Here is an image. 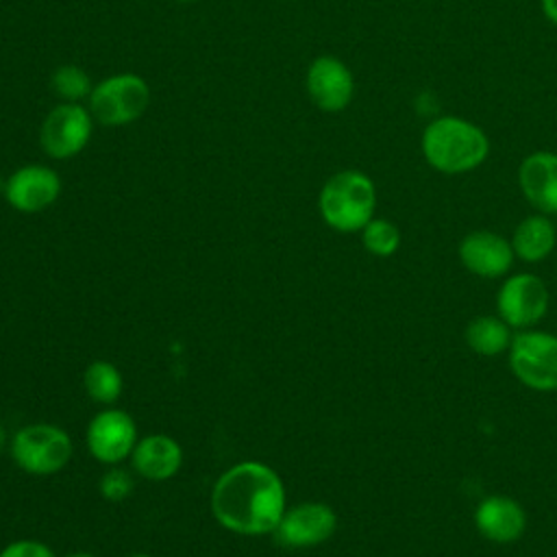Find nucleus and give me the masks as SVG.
<instances>
[{"label": "nucleus", "mask_w": 557, "mask_h": 557, "mask_svg": "<svg viewBox=\"0 0 557 557\" xmlns=\"http://www.w3.org/2000/svg\"><path fill=\"white\" fill-rule=\"evenodd\" d=\"M211 513L226 531L259 537L276 531L285 509V483L263 461H239L224 470L211 487Z\"/></svg>", "instance_id": "nucleus-1"}, {"label": "nucleus", "mask_w": 557, "mask_h": 557, "mask_svg": "<svg viewBox=\"0 0 557 557\" xmlns=\"http://www.w3.org/2000/svg\"><path fill=\"white\" fill-rule=\"evenodd\" d=\"M422 152L435 170L444 174H461L485 161L490 141L472 122L446 115L424 128Z\"/></svg>", "instance_id": "nucleus-2"}, {"label": "nucleus", "mask_w": 557, "mask_h": 557, "mask_svg": "<svg viewBox=\"0 0 557 557\" xmlns=\"http://www.w3.org/2000/svg\"><path fill=\"white\" fill-rule=\"evenodd\" d=\"M318 207L331 228L339 233L361 231L372 220L376 207L374 183L359 170L337 172L324 183Z\"/></svg>", "instance_id": "nucleus-3"}, {"label": "nucleus", "mask_w": 557, "mask_h": 557, "mask_svg": "<svg viewBox=\"0 0 557 557\" xmlns=\"http://www.w3.org/2000/svg\"><path fill=\"white\" fill-rule=\"evenodd\" d=\"M13 463L26 474L50 476L61 472L74 453L72 437L52 422H33L17 429L9 442Z\"/></svg>", "instance_id": "nucleus-4"}, {"label": "nucleus", "mask_w": 557, "mask_h": 557, "mask_svg": "<svg viewBox=\"0 0 557 557\" xmlns=\"http://www.w3.org/2000/svg\"><path fill=\"white\" fill-rule=\"evenodd\" d=\"M150 102L148 83L131 72L113 74L89 94V113L104 126H124L144 115Z\"/></svg>", "instance_id": "nucleus-5"}, {"label": "nucleus", "mask_w": 557, "mask_h": 557, "mask_svg": "<svg viewBox=\"0 0 557 557\" xmlns=\"http://www.w3.org/2000/svg\"><path fill=\"white\" fill-rule=\"evenodd\" d=\"M509 363L518 381L537 392L557 389V335L524 331L511 339Z\"/></svg>", "instance_id": "nucleus-6"}, {"label": "nucleus", "mask_w": 557, "mask_h": 557, "mask_svg": "<svg viewBox=\"0 0 557 557\" xmlns=\"http://www.w3.org/2000/svg\"><path fill=\"white\" fill-rule=\"evenodd\" d=\"M137 440V424L133 416L117 407L98 411L85 431L89 455L104 466H120L131 459Z\"/></svg>", "instance_id": "nucleus-7"}, {"label": "nucleus", "mask_w": 557, "mask_h": 557, "mask_svg": "<svg viewBox=\"0 0 557 557\" xmlns=\"http://www.w3.org/2000/svg\"><path fill=\"white\" fill-rule=\"evenodd\" d=\"M91 128L94 115L89 113V109L81 107L78 102H63L46 115L39 141L48 157L70 159L87 146Z\"/></svg>", "instance_id": "nucleus-8"}, {"label": "nucleus", "mask_w": 557, "mask_h": 557, "mask_svg": "<svg viewBox=\"0 0 557 557\" xmlns=\"http://www.w3.org/2000/svg\"><path fill=\"white\" fill-rule=\"evenodd\" d=\"M337 529V516L333 507L318 500L298 503L287 507L274 537L285 548H309L326 542Z\"/></svg>", "instance_id": "nucleus-9"}, {"label": "nucleus", "mask_w": 557, "mask_h": 557, "mask_svg": "<svg viewBox=\"0 0 557 557\" xmlns=\"http://www.w3.org/2000/svg\"><path fill=\"white\" fill-rule=\"evenodd\" d=\"M500 318L516 329L535 324L548 309V289L535 274L509 276L496 296Z\"/></svg>", "instance_id": "nucleus-10"}, {"label": "nucleus", "mask_w": 557, "mask_h": 557, "mask_svg": "<svg viewBox=\"0 0 557 557\" xmlns=\"http://www.w3.org/2000/svg\"><path fill=\"white\" fill-rule=\"evenodd\" d=\"M61 196L59 174L39 163L24 165L15 170L4 183L7 202L22 213H39L57 202Z\"/></svg>", "instance_id": "nucleus-11"}, {"label": "nucleus", "mask_w": 557, "mask_h": 557, "mask_svg": "<svg viewBox=\"0 0 557 557\" xmlns=\"http://www.w3.org/2000/svg\"><path fill=\"white\" fill-rule=\"evenodd\" d=\"M307 91L315 107L333 113L348 107L355 81L344 61L322 54L307 70Z\"/></svg>", "instance_id": "nucleus-12"}, {"label": "nucleus", "mask_w": 557, "mask_h": 557, "mask_svg": "<svg viewBox=\"0 0 557 557\" xmlns=\"http://www.w3.org/2000/svg\"><path fill=\"white\" fill-rule=\"evenodd\" d=\"M459 257L472 274L483 278H496L511 268L513 248L505 237L492 231H474L463 237L459 246Z\"/></svg>", "instance_id": "nucleus-13"}, {"label": "nucleus", "mask_w": 557, "mask_h": 557, "mask_svg": "<svg viewBox=\"0 0 557 557\" xmlns=\"http://www.w3.org/2000/svg\"><path fill=\"white\" fill-rule=\"evenodd\" d=\"M131 466L148 481H168L183 468V448L172 435L152 433L137 440L131 455Z\"/></svg>", "instance_id": "nucleus-14"}, {"label": "nucleus", "mask_w": 557, "mask_h": 557, "mask_svg": "<svg viewBox=\"0 0 557 557\" xmlns=\"http://www.w3.org/2000/svg\"><path fill=\"white\" fill-rule=\"evenodd\" d=\"M474 524L479 533L492 542L507 544L522 535L527 527L524 509L509 496H487L474 511Z\"/></svg>", "instance_id": "nucleus-15"}, {"label": "nucleus", "mask_w": 557, "mask_h": 557, "mask_svg": "<svg viewBox=\"0 0 557 557\" xmlns=\"http://www.w3.org/2000/svg\"><path fill=\"white\" fill-rule=\"evenodd\" d=\"M518 181L527 200L544 213H557V152H533L520 170Z\"/></svg>", "instance_id": "nucleus-16"}, {"label": "nucleus", "mask_w": 557, "mask_h": 557, "mask_svg": "<svg viewBox=\"0 0 557 557\" xmlns=\"http://www.w3.org/2000/svg\"><path fill=\"white\" fill-rule=\"evenodd\" d=\"M555 242H557V233L553 222L544 215H529L516 226L511 248H513V255L533 263V261L546 259L553 252Z\"/></svg>", "instance_id": "nucleus-17"}, {"label": "nucleus", "mask_w": 557, "mask_h": 557, "mask_svg": "<svg viewBox=\"0 0 557 557\" xmlns=\"http://www.w3.org/2000/svg\"><path fill=\"white\" fill-rule=\"evenodd\" d=\"M466 342L483 357L500 355L507 346H511L509 324L503 318L479 315L466 326Z\"/></svg>", "instance_id": "nucleus-18"}, {"label": "nucleus", "mask_w": 557, "mask_h": 557, "mask_svg": "<svg viewBox=\"0 0 557 557\" xmlns=\"http://www.w3.org/2000/svg\"><path fill=\"white\" fill-rule=\"evenodd\" d=\"M83 385H85L87 396L94 403L111 407L122 396L124 379H122V372L117 370V366H113L107 359H96L85 368Z\"/></svg>", "instance_id": "nucleus-19"}, {"label": "nucleus", "mask_w": 557, "mask_h": 557, "mask_svg": "<svg viewBox=\"0 0 557 557\" xmlns=\"http://www.w3.org/2000/svg\"><path fill=\"white\" fill-rule=\"evenodd\" d=\"M52 91L63 98L65 102H78L83 98H89L94 85L89 74L78 65H61L52 72L50 78Z\"/></svg>", "instance_id": "nucleus-20"}, {"label": "nucleus", "mask_w": 557, "mask_h": 557, "mask_svg": "<svg viewBox=\"0 0 557 557\" xmlns=\"http://www.w3.org/2000/svg\"><path fill=\"white\" fill-rule=\"evenodd\" d=\"M361 242L366 250L374 257H392L400 246V231L396 224L383 218H372L361 228Z\"/></svg>", "instance_id": "nucleus-21"}, {"label": "nucleus", "mask_w": 557, "mask_h": 557, "mask_svg": "<svg viewBox=\"0 0 557 557\" xmlns=\"http://www.w3.org/2000/svg\"><path fill=\"white\" fill-rule=\"evenodd\" d=\"M133 487H135V479L122 466H109V470L100 476V483H98L102 498L109 503L126 500L131 496Z\"/></svg>", "instance_id": "nucleus-22"}, {"label": "nucleus", "mask_w": 557, "mask_h": 557, "mask_svg": "<svg viewBox=\"0 0 557 557\" xmlns=\"http://www.w3.org/2000/svg\"><path fill=\"white\" fill-rule=\"evenodd\" d=\"M0 557H57V555L48 544L39 540H15L0 550Z\"/></svg>", "instance_id": "nucleus-23"}, {"label": "nucleus", "mask_w": 557, "mask_h": 557, "mask_svg": "<svg viewBox=\"0 0 557 557\" xmlns=\"http://www.w3.org/2000/svg\"><path fill=\"white\" fill-rule=\"evenodd\" d=\"M542 9L546 13V17L557 24V0H542Z\"/></svg>", "instance_id": "nucleus-24"}, {"label": "nucleus", "mask_w": 557, "mask_h": 557, "mask_svg": "<svg viewBox=\"0 0 557 557\" xmlns=\"http://www.w3.org/2000/svg\"><path fill=\"white\" fill-rule=\"evenodd\" d=\"M9 446V435H7V431H4V426L0 424V455L4 453V448Z\"/></svg>", "instance_id": "nucleus-25"}, {"label": "nucleus", "mask_w": 557, "mask_h": 557, "mask_svg": "<svg viewBox=\"0 0 557 557\" xmlns=\"http://www.w3.org/2000/svg\"><path fill=\"white\" fill-rule=\"evenodd\" d=\"M67 557H96V555H91V553H85V550H78V553H72V555H67Z\"/></svg>", "instance_id": "nucleus-26"}, {"label": "nucleus", "mask_w": 557, "mask_h": 557, "mask_svg": "<svg viewBox=\"0 0 557 557\" xmlns=\"http://www.w3.org/2000/svg\"><path fill=\"white\" fill-rule=\"evenodd\" d=\"M131 557H152V555H146V553H135V555H131Z\"/></svg>", "instance_id": "nucleus-27"}, {"label": "nucleus", "mask_w": 557, "mask_h": 557, "mask_svg": "<svg viewBox=\"0 0 557 557\" xmlns=\"http://www.w3.org/2000/svg\"><path fill=\"white\" fill-rule=\"evenodd\" d=\"M178 2H196V0H178Z\"/></svg>", "instance_id": "nucleus-28"}]
</instances>
